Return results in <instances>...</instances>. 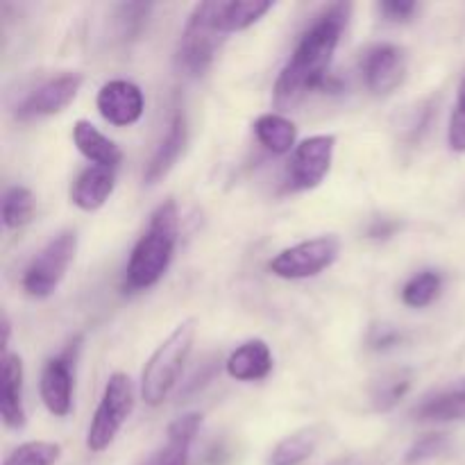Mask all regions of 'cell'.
Instances as JSON below:
<instances>
[{
    "mask_svg": "<svg viewBox=\"0 0 465 465\" xmlns=\"http://www.w3.org/2000/svg\"><path fill=\"white\" fill-rule=\"evenodd\" d=\"M62 457V445L50 440H30L18 445L3 465H57Z\"/></svg>",
    "mask_w": 465,
    "mask_h": 465,
    "instance_id": "26",
    "label": "cell"
},
{
    "mask_svg": "<svg viewBox=\"0 0 465 465\" xmlns=\"http://www.w3.org/2000/svg\"><path fill=\"white\" fill-rule=\"evenodd\" d=\"M402 339L404 336L400 330H395V327L391 325H380V327H372L368 343H371L372 350H391L395 348V345L402 343Z\"/></svg>",
    "mask_w": 465,
    "mask_h": 465,
    "instance_id": "30",
    "label": "cell"
},
{
    "mask_svg": "<svg viewBox=\"0 0 465 465\" xmlns=\"http://www.w3.org/2000/svg\"><path fill=\"white\" fill-rule=\"evenodd\" d=\"M318 443H321V430H316V427L295 431V434L286 436L284 440L277 443V448L271 454V465H302L316 452Z\"/></svg>",
    "mask_w": 465,
    "mask_h": 465,
    "instance_id": "22",
    "label": "cell"
},
{
    "mask_svg": "<svg viewBox=\"0 0 465 465\" xmlns=\"http://www.w3.org/2000/svg\"><path fill=\"white\" fill-rule=\"evenodd\" d=\"M330 465H357V459H354V457L339 459V461H334V463H330Z\"/></svg>",
    "mask_w": 465,
    "mask_h": 465,
    "instance_id": "32",
    "label": "cell"
},
{
    "mask_svg": "<svg viewBox=\"0 0 465 465\" xmlns=\"http://www.w3.org/2000/svg\"><path fill=\"white\" fill-rule=\"evenodd\" d=\"M35 195L25 186H9L0 203V216L7 230H21L35 218Z\"/></svg>",
    "mask_w": 465,
    "mask_h": 465,
    "instance_id": "23",
    "label": "cell"
},
{
    "mask_svg": "<svg viewBox=\"0 0 465 465\" xmlns=\"http://www.w3.org/2000/svg\"><path fill=\"white\" fill-rule=\"evenodd\" d=\"M448 448H450V440L445 434H427V436H422V439H418L416 443L409 448L407 463L430 461V459L440 457V454H443Z\"/></svg>",
    "mask_w": 465,
    "mask_h": 465,
    "instance_id": "28",
    "label": "cell"
},
{
    "mask_svg": "<svg viewBox=\"0 0 465 465\" xmlns=\"http://www.w3.org/2000/svg\"><path fill=\"white\" fill-rule=\"evenodd\" d=\"M186 141H189V127H186V116L182 109H175L168 121L166 134L162 136L159 145L154 148L153 157L148 159L143 171V182L148 186H154L157 182H162L168 173L175 168V163L180 162L182 153L186 148Z\"/></svg>",
    "mask_w": 465,
    "mask_h": 465,
    "instance_id": "13",
    "label": "cell"
},
{
    "mask_svg": "<svg viewBox=\"0 0 465 465\" xmlns=\"http://www.w3.org/2000/svg\"><path fill=\"white\" fill-rule=\"evenodd\" d=\"M73 143L80 150L84 159H89L91 166H104L116 171L123 162V150L118 148L116 141L109 139L107 134L98 130L91 121H77L73 125Z\"/></svg>",
    "mask_w": 465,
    "mask_h": 465,
    "instance_id": "18",
    "label": "cell"
},
{
    "mask_svg": "<svg viewBox=\"0 0 465 465\" xmlns=\"http://www.w3.org/2000/svg\"><path fill=\"white\" fill-rule=\"evenodd\" d=\"M80 343H71L57 357L48 359L41 371L39 393L50 416L66 418L73 411V393H75V359Z\"/></svg>",
    "mask_w": 465,
    "mask_h": 465,
    "instance_id": "9",
    "label": "cell"
},
{
    "mask_svg": "<svg viewBox=\"0 0 465 465\" xmlns=\"http://www.w3.org/2000/svg\"><path fill=\"white\" fill-rule=\"evenodd\" d=\"M177 236H180V212L175 200L166 198L150 213L148 227L132 248L125 280H123L125 291L130 293L148 291L162 282L175 257Z\"/></svg>",
    "mask_w": 465,
    "mask_h": 465,
    "instance_id": "2",
    "label": "cell"
},
{
    "mask_svg": "<svg viewBox=\"0 0 465 465\" xmlns=\"http://www.w3.org/2000/svg\"><path fill=\"white\" fill-rule=\"evenodd\" d=\"M0 416L9 430L25 427L23 404V361L18 354H3V381H0Z\"/></svg>",
    "mask_w": 465,
    "mask_h": 465,
    "instance_id": "15",
    "label": "cell"
},
{
    "mask_svg": "<svg viewBox=\"0 0 465 465\" xmlns=\"http://www.w3.org/2000/svg\"><path fill=\"white\" fill-rule=\"evenodd\" d=\"M203 416L200 413H184L171 422L166 431V443L159 445L141 465H189L191 445L198 436Z\"/></svg>",
    "mask_w": 465,
    "mask_h": 465,
    "instance_id": "14",
    "label": "cell"
},
{
    "mask_svg": "<svg viewBox=\"0 0 465 465\" xmlns=\"http://www.w3.org/2000/svg\"><path fill=\"white\" fill-rule=\"evenodd\" d=\"M116 189V171L104 166H86L71 186V203L82 212H95L112 198Z\"/></svg>",
    "mask_w": 465,
    "mask_h": 465,
    "instance_id": "16",
    "label": "cell"
},
{
    "mask_svg": "<svg viewBox=\"0 0 465 465\" xmlns=\"http://www.w3.org/2000/svg\"><path fill=\"white\" fill-rule=\"evenodd\" d=\"M395 230H398V223L389 221V218H381V221H375V225L368 230V236L371 239H389V236H393Z\"/></svg>",
    "mask_w": 465,
    "mask_h": 465,
    "instance_id": "31",
    "label": "cell"
},
{
    "mask_svg": "<svg viewBox=\"0 0 465 465\" xmlns=\"http://www.w3.org/2000/svg\"><path fill=\"white\" fill-rule=\"evenodd\" d=\"M411 389V372L409 371H393L381 375L372 384L371 402L375 411H391L402 402L404 395Z\"/></svg>",
    "mask_w": 465,
    "mask_h": 465,
    "instance_id": "24",
    "label": "cell"
},
{
    "mask_svg": "<svg viewBox=\"0 0 465 465\" xmlns=\"http://www.w3.org/2000/svg\"><path fill=\"white\" fill-rule=\"evenodd\" d=\"M134 381L125 372H114L104 384L103 398H100L98 409L91 418L89 431H86V448L95 454L104 452L134 413Z\"/></svg>",
    "mask_w": 465,
    "mask_h": 465,
    "instance_id": "5",
    "label": "cell"
},
{
    "mask_svg": "<svg viewBox=\"0 0 465 465\" xmlns=\"http://www.w3.org/2000/svg\"><path fill=\"white\" fill-rule=\"evenodd\" d=\"M418 422H459L465 420V380L430 395L413 409Z\"/></svg>",
    "mask_w": 465,
    "mask_h": 465,
    "instance_id": "19",
    "label": "cell"
},
{
    "mask_svg": "<svg viewBox=\"0 0 465 465\" xmlns=\"http://www.w3.org/2000/svg\"><path fill=\"white\" fill-rule=\"evenodd\" d=\"M275 5L271 0H213V12H216V23L223 35L232 32H243L252 27L254 23L262 21Z\"/></svg>",
    "mask_w": 465,
    "mask_h": 465,
    "instance_id": "20",
    "label": "cell"
},
{
    "mask_svg": "<svg viewBox=\"0 0 465 465\" xmlns=\"http://www.w3.org/2000/svg\"><path fill=\"white\" fill-rule=\"evenodd\" d=\"M448 145L452 153H465V71L459 82L457 103H454L452 116L448 125Z\"/></svg>",
    "mask_w": 465,
    "mask_h": 465,
    "instance_id": "27",
    "label": "cell"
},
{
    "mask_svg": "<svg viewBox=\"0 0 465 465\" xmlns=\"http://www.w3.org/2000/svg\"><path fill=\"white\" fill-rule=\"evenodd\" d=\"M100 116L116 127H130L141 121L145 112V95L139 84L130 80H109L95 95Z\"/></svg>",
    "mask_w": 465,
    "mask_h": 465,
    "instance_id": "12",
    "label": "cell"
},
{
    "mask_svg": "<svg viewBox=\"0 0 465 465\" xmlns=\"http://www.w3.org/2000/svg\"><path fill=\"white\" fill-rule=\"evenodd\" d=\"M418 3H411V0H386V3H380V12L386 21L391 23H409L418 12Z\"/></svg>",
    "mask_w": 465,
    "mask_h": 465,
    "instance_id": "29",
    "label": "cell"
},
{
    "mask_svg": "<svg viewBox=\"0 0 465 465\" xmlns=\"http://www.w3.org/2000/svg\"><path fill=\"white\" fill-rule=\"evenodd\" d=\"M195 325L193 318L182 321L153 352V357L145 363L141 372V398L150 407H159L166 402L168 395L180 381L182 371L191 357L195 341Z\"/></svg>",
    "mask_w": 465,
    "mask_h": 465,
    "instance_id": "3",
    "label": "cell"
},
{
    "mask_svg": "<svg viewBox=\"0 0 465 465\" xmlns=\"http://www.w3.org/2000/svg\"><path fill=\"white\" fill-rule=\"evenodd\" d=\"M336 136L334 134H313L300 141L289 162V189L291 191H312L325 182L330 175L331 162H334Z\"/></svg>",
    "mask_w": 465,
    "mask_h": 465,
    "instance_id": "8",
    "label": "cell"
},
{
    "mask_svg": "<svg viewBox=\"0 0 465 465\" xmlns=\"http://www.w3.org/2000/svg\"><path fill=\"white\" fill-rule=\"evenodd\" d=\"M75 252L77 232L64 230L59 232L57 236H53V239L35 254L30 266L23 272L21 286L23 291H25V295L36 300L50 298V295L59 289L64 277H66L68 268H71L73 259H75Z\"/></svg>",
    "mask_w": 465,
    "mask_h": 465,
    "instance_id": "6",
    "label": "cell"
},
{
    "mask_svg": "<svg viewBox=\"0 0 465 465\" xmlns=\"http://www.w3.org/2000/svg\"><path fill=\"white\" fill-rule=\"evenodd\" d=\"M225 41L216 23L212 3H198L182 30L175 50V66L186 77H203L212 68L218 48Z\"/></svg>",
    "mask_w": 465,
    "mask_h": 465,
    "instance_id": "4",
    "label": "cell"
},
{
    "mask_svg": "<svg viewBox=\"0 0 465 465\" xmlns=\"http://www.w3.org/2000/svg\"><path fill=\"white\" fill-rule=\"evenodd\" d=\"M341 254L339 236L325 234L316 239H307L291 248L280 250L268 262V271L280 280H309L336 263Z\"/></svg>",
    "mask_w": 465,
    "mask_h": 465,
    "instance_id": "7",
    "label": "cell"
},
{
    "mask_svg": "<svg viewBox=\"0 0 465 465\" xmlns=\"http://www.w3.org/2000/svg\"><path fill=\"white\" fill-rule=\"evenodd\" d=\"M82 84H84L82 73H59V75L48 77L18 103L16 118L18 121H35V118L54 116V114L64 112L80 94Z\"/></svg>",
    "mask_w": 465,
    "mask_h": 465,
    "instance_id": "10",
    "label": "cell"
},
{
    "mask_svg": "<svg viewBox=\"0 0 465 465\" xmlns=\"http://www.w3.org/2000/svg\"><path fill=\"white\" fill-rule=\"evenodd\" d=\"M254 136H257L259 143L272 154H286L291 150H295V130L293 121H289L282 114H262V116L254 121Z\"/></svg>",
    "mask_w": 465,
    "mask_h": 465,
    "instance_id": "21",
    "label": "cell"
},
{
    "mask_svg": "<svg viewBox=\"0 0 465 465\" xmlns=\"http://www.w3.org/2000/svg\"><path fill=\"white\" fill-rule=\"evenodd\" d=\"M352 5L331 3L300 35L291 59L277 75L272 95L277 107H293L316 89H325L336 48L348 27Z\"/></svg>",
    "mask_w": 465,
    "mask_h": 465,
    "instance_id": "1",
    "label": "cell"
},
{
    "mask_svg": "<svg viewBox=\"0 0 465 465\" xmlns=\"http://www.w3.org/2000/svg\"><path fill=\"white\" fill-rule=\"evenodd\" d=\"M443 291V275L439 271H420L402 286V302L411 309H425Z\"/></svg>",
    "mask_w": 465,
    "mask_h": 465,
    "instance_id": "25",
    "label": "cell"
},
{
    "mask_svg": "<svg viewBox=\"0 0 465 465\" xmlns=\"http://www.w3.org/2000/svg\"><path fill=\"white\" fill-rule=\"evenodd\" d=\"M359 68L372 95H389L407 77V53L402 45L375 44L361 54Z\"/></svg>",
    "mask_w": 465,
    "mask_h": 465,
    "instance_id": "11",
    "label": "cell"
},
{
    "mask_svg": "<svg viewBox=\"0 0 465 465\" xmlns=\"http://www.w3.org/2000/svg\"><path fill=\"white\" fill-rule=\"evenodd\" d=\"M225 371L236 381H262L272 372V352L266 341L252 339L241 343L227 357Z\"/></svg>",
    "mask_w": 465,
    "mask_h": 465,
    "instance_id": "17",
    "label": "cell"
}]
</instances>
